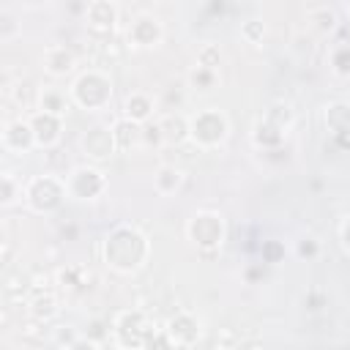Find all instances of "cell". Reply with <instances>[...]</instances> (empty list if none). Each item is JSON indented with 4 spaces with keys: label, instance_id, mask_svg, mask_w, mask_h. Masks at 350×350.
Returning <instances> with one entry per match:
<instances>
[{
    "label": "cell",
    "instance_id": "6da1fadb",
    "mask_svg": "<svg viewBox=\"0 0 350 350\" xmlns=\"http://www.w3.org/2000/svg\"><path fill=\"white\" fill-rule=\"evenodd\" d=\"M104 260L112 271L131 273L148 260V238L139 230L120 224L104 241Z\"/></svg>",
    "mask_w": 350,
    "mask_h": 350
},
{
    "label": "cell",
    "instance_id": "7a4b0ae2",
    "mask_svg": "<svg viewBox=\"0 0 350 350\" xmlns=\"http://www.w3.org/2000/svg\"><path fill=\"white\" fill-rule=\"evenodd\" d=\"M109 98H112V79L98 68H90L71 82V101L88 112L104 109Z\"/></svg>",
    "mask_w": 350,
    "mask_h": 350
},
{
    "label": "cell",
    "instance_id": "3957f363",
    "mask_svg": "<svg viewBox=\"0 0 350 350\" xmlns=\"http://www.w3.org/2000/svg\"><path fill=\"white\" fill-rule=\"evenodd\" d=\"M230 120L216 107H202L189 118V139L200 148H216L227 139Z\"/></svg>",
    "mask_w": 350,
    "mask_h": 350
},
{
    "label": "cell",
    "instance_id": "277c9868",
    "mask_svg": "<svg viewBox=\"0 0 350 350\" xmlns=\"http://www.w3.org/2000/svg\"><path fill=\"white\" fill-rule=\"evenodd\" d=\"M66 194H68L66 180H60L55 175H36L25 186V202L36 213H52V211H57L63 205Z\"/></svg>",
    "mask_w": 350,
    "mask_h": 350
},
{
    "label": "cell",
    "instance_id": "5b68a950",
    "mask_svg": "<svg viewBox=\"0 0 350 350\" xmlns=\"http://www.w3.org/2000/svg\"><path fill=\"white\" fill-rule=\"evenodd\" d=\"M186 235L200 252H219V246L224 241V219H221V213L197 211L186 224Z\"/></svg>",
    "mask_w": 350,
    "mask_h": 350
},
{
    "label": "cell",
    "instance_id": "8992f818",
    "mask_svg": "<svg viewBox=\"0 0 350 350\" xmlns=\"http://www.w3.org/2000/svg\"><path fill=\"white\" fill-rule=\"evenodd\" d=\"M63 180H66L68 197H74V200H93V197H98V194L104 191V186H107V175H104L98 167H93V164H79V167H74Z\"/></svg>",
    "mask_w": 350,
    "mask_h": 350
},
{
    "label": "cell",
    "instance_id": "52a82bcc",
    "mask_svg": "<svg viewBox=\"0 0 350 350\" xmlns=\"http://www.w3.org/2000/svg\"><path fill=\"white\" fill-rule=\"evenodd\" d=\"M115 336H118V342H120L123 347H139V345L148 342L150 325H148V320H145L142 312L126 309V312H120V314L115 317Z\"/></svg>",
    "mask_w": 350,
    "mask_h": 350
},
{
    "label": "cell",
    "instance_id": "ba28073f",
    "mask_svg": "<svg viewBox=\"0 0 350 350\" xmlns=\"http://www.w3.org/2000/svg\"><path fill=\"white\" fill-rule=\"evenodd\" d=\"M118 16H120V8L112 0H93V3H88L82 19L93 36H112Z\"/></svg>",
    "mask_w": 350,
    "mask_h": 350
},
{
    "label": "cell",
    "instance_id": "9c48e42d",
    "mask_svg": "<svg viewBox=\"0 0 350 350\" xmlns=\"http://www.w3.org/2000/svg\"><path fill=\"white\" fill-rule=\"evenodd\" d=\"M161 36H164L161 22H159V16H153V14H137V16L131 19V25H129V33H126L129 44H131V46H139V49L156 46V44L161 41Z\"/></svg>",
    "mask_w": 350,
    "mask_h": 350
},
{
    "label": "cell",
    "instance_id": "30bf717a",
    "mask_svg": "<svg viewBox=\"0 0 350 350\" xmlns=\"http://www.w3.org/2000/svg\"><path fill=\"white\" fill-rule=\"evenodd\" d=\"M79 145H82V150H85L93 161H104V159H109V156L118 150V148H115L112 129H107V126H90V129L82 134Z\"/></svg>",
    "mask_w": 350,
    "mask_h": 350
},
{
    "label": "cell",
    "instance_id": "8fae6325",
    "mask_svg": "<svg viewBox=\"0 0 350 350\" xmlns=\"http://www.w3.org/2000/svg\"><path fill=\"white\" fill-rule=\"evenodd\" d=\"M30 129L36 137L38 148H55L60 142V131H63V118L49 115V112H33L30 115Z\"/></svg>",
    "mask_w": 350,
    "mask_h": 350
},
{
    "label": "cell",
    "instance_id": "7c38bea8",
    "mask_svg": "<svg viewBox=\"0 0 350 350\" xmlns=\"http://www.w3.org/2000/svg\"><path fill=\"white\" fill-rule=\"evenodd\" d=\"M3 148L8 153H27L33 145H36V137H33V129H30V120H8L3 126V137H0Z\"/></svg>",
    "mask_w": 350,
    "mask_h": 350
},
{
    "label": "cell",
    "instance_id": "4fadbf2b",
    "mask_svg": "<svg viewBox=\"0 0 350 350\" xmlns=\"http://www.w3.org/2000/svg\"><path fill=\"white\" fill-rule=\"evenodd\" d=\"M167 339L172 345H180V347H189L200 339V320L191 314V312H178L170 317L167 323Z\"/></svg>",
    "mask_w": 350,
    "mask_h": 350
},
{
    "label": "cell",
    "instance_id": "5bb4252c",
    "mask_svg": "<svg viewBox=\"0 0 350 350\" xmlns=\"http://www.w3.org/2000/svg\"><path fill=\"white\" fill-rule=\"evenodd\" d=\"M41 63H44V71L49 77H66L77 68V55L71 46H63V44H52L44 49L41 55Z\"/></svg>",
    "mask_w": 350,
    "mask_h": 350
},
{
    "label": "cell",
    "instance_id": "9a60e30c",
    "mask_svg": "<svg viewBox=\"0 0 350 350\" xmlns=\"http://www.w3.org/2000/svg\"><path fill=\"white\" fill-rule=\"evenodd\" d=\"M153 109H156L153 98H150L148 93H142V90L129 93V96H126V101H123V118H126V120H131V123H137V126L150 123Z\"/></svg>",
    "mask_w": 350,
    "mask_h": 350
},
{
    "label": "cell",
    "instance_id": "2e32d148",
    "mask_svg": "<svg viewBox=\"0 0 350 350\" xmlns=\"http://www.w3.org/2000/svg\"><path fill=\"white\" fill-rule=\"evenodd\" d=\"M159 129H161L164 145H183L189 139V118H183L178 112H167L159 120Z\"/></svg>",
    "mask_w": 350,
    "mask_h": 350
},
{
    "label": "cell",
    "instance_id": "e0dca14e",
    "mask_svg": "<svg viewBox=\"0 0 350 350\" xmlns=\"http://www.w3.org/2000/svg\"><path fill=\"white\" fill-rule=\"evenodd\" d=\"M323 123L331 131V137L347 134L350 131V104L347 101H328L323 109Z\"/></svg>",
    "mask_w": 350,
    "mask_h": 350
},
{
    "label": "cell",
    "instance_id": "ac0fdd59",
    "mask_svg": "<svg viewBox=\"0 0 350 350\" xmlns=\"http://www.w3.org/2000/svg\"><path fill=\"white\" fill-rule=\"evenodd\" d=\"M112 137H115V148L118 150H131L134 145L142 142V126L126 120V118H118L112 123Z\"/></svg>",
    "mask_w": 350,
    "mask_h": 350
},
{
    "label": "cell",
    "instance_id": "d6986e66",
    "mask_svg": "<svg viewBox=\"0 0 350 350\" xmlns=\"http://www.w3.org/2000/svg\"><path fill=\"white\" fill-rule=\"evenodd\" d=\"M153 186H156V191H159L161 197L175 194V191L183 186V170L175 167V164H161V167L156 170V175H153Z\"/></svg>",
    "mask_w": 350,
    "mask_h": 350
},
{
    "label": "cell",
    "instance_id": "ffe728a7",
    "mask_svg": "<svg viewBox=\"0 0 350 350\" xmlns=\"http://www.w3.org/2000/svg\"><path fill=\"white\" fill-rule=\"evenodd\" d=\"M252 139L257 148L262 150H273V148H282L284 142V131H279L276 126H271L265 118H260L254 126H252Z\"/></svg>",
    "mask_w": 350,
    "mask_h": 350
},
{
    "label": "cell",
    "instance_id": "44dd1931",
    "mask_svg": "<svg viewBox=\"0 0 350 350\" xmlns=\"http://www.w3.org/2000/svg\"><path fill=\"white\" fill-rule=\"evenodd\" d=\"M30 314L38 323H49L57 314V295L52 290H36V295L30 298Z\"/></svg>",
    "mask_w": 350,
    "mask_h": 350
},
{
    "label": "cell",
    "instance_id": "7402d4cb",
    "mask_svg": "<svg viewBox=\"0 0 350 350\" xmlns=\"http://www.w3.org/2000/svg\"><path fill=\"white\" fill-rule=\"evenodd\" d=\"M38 109L63 118V115L68 112V98H66V93L57 90V88H41V90H38Z\"/></svg>",
    "mask_w": 350,
    "mask_h": 350
},
{
    "label": "cell",
    "instance_id": "603a6c76",
    "mask_svg": "<svg viewBox=\"0 0 350 350\" xmlns=\"http://www.w3.org/2000/svg\"><path fill=\"white\" fill-rule=\"evenodd\" d=\"M306 22L317 33H331V30H336L339 16H336V11L331 5H312V8H306Z\"/></svg>",
    "mask_w": 350,
    "mask_h": 350
},
{
    "label": "cell",
    "instance_id": "cb8c5ba5",
    "mask_svg": "<svg viewBox=\"0 0 350 350\" xmlns=\"http://www.w3.org/2000/svg\"><path fill=\"white\" fill-rule=\"evenodd\" d=\"M271 126H276L279 131H287L290 126H293V107L287 104V101H271L268 104V109H265V115H262Z\"/></svg>",
    "mask_w": 350,
    "mask_h": 350
},
{
    "label": "cell",
    "instance_id": "d4e9b609",
    "mask_svg": "<svg viewBox=\"0 0 350 350\" xmlns=\"http://www.w3.org/2000/svg\"><path fill=\"white\" fill-rule=\"evenodd\" d=\"M328 63H331V71L342 79H350V44L339 41L331 46L328 52Z\"/></svg>",
    "mask_w": 350,
    "mask_h": 350
},
{
    "label": "cell",
    "instance_id": "484cf974",
    "mask_svg": "<svg viewBox=\"0 0 350 350\" xmlns=\"http://www.w3.org/2000/svg\"><path fill=\"white\" fill-rule=\"evenodd\" d=\"M19 197H22V183L11 172H3L0 175V205L3 208H11Z\"/></svg>",
    "mask_w": 350,
    "mask_h": 350
},
{
    "label": "cell",
    "instance_id": "4316f807",
    "mask_svg": "<svg viewBox=\"0 0 350 350\" xmlns=\"http://www.w3.org/2000/svg\"><path fill=\"white\" fill-rule=\"evenodd\" d=\"M284 254H287V246L279 238H268L260 243V257L265 265H279L284 260Z\"/></svg>",
    "mask_w": 350,
    "mask_h": 350
},
{
    "label": "cell",
    "instance_id": "83f0119b",
    "mask_svg": "<svg viewBox=\"0 0 350 350\" xmlns=\"http://www.w3.org/2000/svg\"><path fill=\"white\" fill-rule=\"evenodd\" d=\"M11 98H14L22 109H27V107L38 104V88H33V82H16V85L11 88Z\"/></svg>",
    "mask_w": 350,
    "mask_h": 350
},
{
    "label": "cell",
    "instance_id": "f1b7e54d",
    "mask_svg": "<svg viewBox=\"0 0 350 350\" xmlns=\"http://www.w3.org/2000/svg\"><path fill=\"white\" fill-rule=\"evenodd\" d=\"M216 79H219V74L211 71V68H202V66H194V68L189 71V85H191L194 90H211V88L216 85Z\"/></svg>",
    "mask_w": 350,
    "mask_h": 350
},
{
    "label": "cell",
    "instance_id": "f546056e",
    "mask_svg": "<svg viewBox=\"0 0 350 350\" xmlns=\"http://www.w3.org/2000/svg\"><path fill=\"white\" fill-rule=\"evenodd\" d=\"M219 63H221V49H219L216 44H202V46H200V52H197V66L216 71V68H219Z\"/></svg>",
    "mask_w": 350,
    "mask_h": 350
},
{
    "label": "cell",
    "instance_id": "4dcf8cb0",
    "mask_svg": "<svg viewBox=\"0 0 350 350\" xmlns=\"http://www.w3.org/2000/svg\"><path fill=\"white\" fill-rule=\"evenodd\" d=\"M295 254H298L301 260H317V257H320V241H317L314 235H304V238H298V243H295Z\"/></svg>",
    "mask_w": 350,
    "mask_h": 350
},
{
    "label": "cell",
    "instance_id": "1f68e13d",
    "mask_svg": "<svg viewBox=\"0 0 350 350\" xmlns=\"http://www.w3.org/2000/svg\"><path fill=\"white\" fill-rule=\"evenodd\" d=\"M77 339H79V331L74 325H57V328H52V342L57 347H63V350H68Z\"/></svg>",
    "mask_w": 350,
    "mask_h": 350
},
{
    "label": "cell",
    "instance_id": "d6a6232c",
    "mask_svg": "<svg viewBox=\"0 0 350 350\" xmlns=\"http://www.w3.org/2000/svg\"><path fill=\"white\" fill-rule=\"evenodd\" d=\"M241 36H243V41L257 44V41H262V36H265V25H262L260 19H246V22L241 25Z\"/></svg>",
    "mask_w": 350,
    "mask_h": 350
},
{
    "label": "cell",
    "instance_id": "836d02e7",
    "mask_svg": "<svg viewBox=\"0 0 350 350\" xmlns=\"http://www.w3.org/2000/svg\"><path fill=\"white\" fill-rule=\"evenodd\" d=\"M85 276H90V273H85V268H66L60 273V282H63V287L77 290V287H85Z\"/></svg>",
    "mask_w": 350,
    "mask_h": 350
},
{
    "label": "cell",
    "instance_id": "e575fe53",
    "mask_svg": "<svg viewBox=\"0 0 350 350\" xmlns=\"http://www.w3.org/2000/svg\"><path fill=\"white\" fill-rule=\"evenodd\" d=\"M16 33H19L16 19H14L11 14H5V11H0V41L5 44V41H11Z\"/></svg>",
    "mask_w": 350,
    "mask_h": 350
},
{
    "label": "cell",
    "instance_id": "d590c367",
    "mask_svg": "<svg viewBox=\"0 0 350 350\" xmlns=\"http://www.w3.org/2000/svg\"><path fill=\"white\" fill-rule=\"evenodd\" d=\"M142 142H145V145H150V148H159V145H164L159 123H145V126H142Z\"/></svg>",
    "mask_w": 350,
    "mask_h": 350
},
{
    "label": "cell",
    "instance_id": "8d00e7d4",
    "mask_svg": "<svg viewBox=\"0 0 350 350\" xmlns=\"http://www.w3.org/2000/svg\"><path fill=\"white\" fill-rule=\"evenodd\" d=\"M107 334H109V331H107V325H104L101 320H90V323H88V331H85V339H90V342H101Z\"/></svg>",
    "mask_w": 350,
    "mask_h": 350
},
{
    "label": "cell",
    "instance_id": "74e56055",
    "mask_svg": "<svg viewBox=\"0 0 350 350\" xmlns=\"http://www.w3.org/2000/svg\"><path fill=\"white\" fill-rule=\"evenodd\" d=\"M304 304H306L309 312H320V309L325 306V293H320V290H309L306 298H304Z\"/></svg>",
    "mask_w": 350,
    "mask_h": 350
},
{
    "label": "cell",
    "instance_id": "f35d334b",
    "mask_svg": "<svg viewBox=\"0 0 350 350\" xmlns=\"http://www.w3.org/2000/svg\"><path fill=\"white\" fill-rule=\"evenodd\" d=\"M339 241H342V246H345V252L350 254V216L342 221V227H339Z\"/></svg>",
    "mask_w": 350,
    "mask_h": 350
},
{
    "label": "cell",
    "instance_id": "ab89813d",
    "mask_svg": "<svg viewBox=\"0 0 350 350\" xmlns=\"http://www.w3.org/2000/svg\"><path fill=\"white\" fill-rule=\"evenodd\" d=\"M262 265H265V262H260V265H252V268H246V271H243V276H246L249 282H257V279H262V276H265V268H262Z\"/></svg>",
    "mask_w": 350,
    "mask_h": 350
},
{
    "label": "cell",
    "instance_id": "60d3db41",
    "mask_svg": "<svg viewBox=\"0 0 350 350\" xmlns=\"http://www.w3.org/2000/svg\"><path fill=\"white\" fill-rule=\"evenodd\" d=\"M68 350H96V342H90V339H85V336H79Z\"/></svg>",
    "mask_w": 350,
    "mask_h": 350
},
{
    "label": "cell",
    "instance_id": "b9f144b4",
    "mask_svg": "<svg viewBox=\"0 0 350 350\" xmlns=\"http://www.w3.org/2000/svg\"><path fill=\"white\" fill-rule=\"evenodd\" d=\"M167 101H175V104H180V101H183V93H180L178 88H175V90L170 88V90H167Z\"/></svg>",
    "mask_w": 350,
    "mask_h": 350
},
{
    "label": "cell",
    "instance_id": "7bdbcfd3",
    "mask_svg": "<svg viewBox=\"0 0 350 350\" xmlns=\"http://www.w3.org/2000/svg\"><path fill=\"white\" fill-rule=\"evenodd\" d=\"M208 8H211V11H213V14H221V11H224V3H211V5H208Z\"/></svg>",
    "mask_w": 350,
    "mask_h": 350
},
{
    "label": "cell",
    "instance_id": "ee69618b",
    "mask_svg": "<svg viewBox=\"0 0 350 350\" xmlns=\"http://www.w3.org/2000/svg\"><path fill=\"white\" fill-rule=\"evenodd\" d=\"M345 14H347V16H350V3H345Z\"/></svg>",
    "mask_w": 350,
    "mask_h": 350
}]
</instances>
